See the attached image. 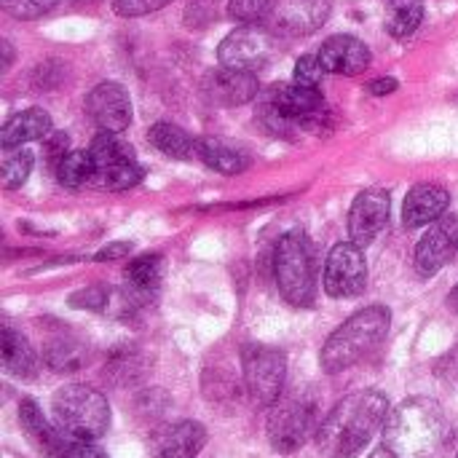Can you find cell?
Wrapping results in <instances>:
<instances>
[{
	"mask_svg": "<svg viewBox=\"0 0 458 458\" xmlns=\"http://www.w3.org/2000/svg\"><path fill=\"white\" fill-rule=\"evenodd\" d=\"M389 419L386 394L368 389L344 397L327 419L319 424L317 445L330 458H354L365 451V445L376 437V432Z\"/></svg>",
	"mask_w": 458,
	"mask_h": 458,
	"instance_id": "6da1fadb",
	"label": "cell"
},
{
	"mask_svg": "<svg viewBox=\"0 0 458 458\" xmlns=\"http://www.w3.org/2000/svg\"><path fill=\"white\" fill-rule=\"evenodd\" d=\"M448 419L437 400L411 397L384 424V445L400 458H432L448 440Z\"/></svg>",
	"mask_w": 458,
	"mask_h": 458,
	"instance_id": "7a4b0ae2",
	"label": "cell"
},
{
	"mask_svg": "<svg viewBox=\"0 0 458 458\" xmlns=\"http://www.w3.org/2000/svg\"><path fill=\"white\" fill-rule=\"evenodd\" d=\"M392 311L386 306H368L352 314L322 346L319 362L327 376H338L362 362L389 333Z\"/></svg>",
	"mask_w": 458,
	"mask_h": 458,
	"instance_id": "3957f363",
	"label": "cell"
},
{
	"mask_svg": "<svg viewBox=\"0 0 458 458\" xmlns=\"http://www.w3.org/2000/svg\"><path fill=\"white\" fill-rule=\"evenodd\" d=\"M51 413L56 429L70 440H99L110 427V405L102 392L86 384H67L54 392Z\"/></svg>",
	"mask_w": 458,
	"mask_h": 458,
	"instance_id": "277c9868",
	"label": "cell"
},
{
	"mask_svg": "<svg viewBox=\"0 0 458 458\" xmlns=\"http://www.w3.org/2000/svg\"><path fill=\"white\" fill-rule=\"evenodd\" d=\"M274 279L290 306H311L317 295L314 250L303 231H287L274 250Z\"/></svg>",
	"mask_w": 458,
	"mask_h": 458,
	"instance_id": "5b68a950",
	"label": "cell"
},
{
	"mask_svg": "<svg viewBox=\"0 0 458 458\" xmlns=\"http://www.w3.org/2000/svg\"><path fill=\"white\" fill-rule=\"evenodd\" d=\"M268 443L276 454L290 456L301 451L314 432L317 424V400L309 392H295L290 397H279L268 413Z\"/></svg>",
	"mask_w": 458,
	"mask_h": 458,
	"instance_id": "8992f818",
	"label": "cell"
},
{
	"mask_svg": "<svg viewBox=\"0 0 458 458\" xmlns=\"http://www.w3.org/2000/svg\"><path fill=\"white\" fill-rule=\"evenodd\" d=\"M89 150L97 166L94 185L102 191H126L145 177V169L140 166L134 148L118 131H99Z\"/></svg>",
	"mask_w": 458,
	"mask_h": 458,
	"instance_id": "52a82bcc",
	"label": "cell"
},
{
	"mask_svg": "<svg viewBox=\"0 0 458 458\" xmlns=\"http://www.w3.org/2000/svg\"><path fill=\"white\" fill-rule=\"evenodd\" d=\"M244 389L258 408H271L284 389L287 378V357L279 349L250 344L242 352Z\"/></svg>",
	"mask_w": 458,
	"mask_h": 458,
	"instance_id": "ba28073f",
	"label": "cell"
},
{
	"mask_svg": "<svg viewBox=\"0 0 458 458\" xmlns=\"http://www.w3.org/2000/svg\"><path fill=\"white\" fill-rule=\"evenodd\" d=\"M263 107L276 110L279 115H284L287 121H293L301 129L309 131H327L325 121L330 118V110L325 105V97L317 86H301V83H282L274 86L266 97H263Z\"/></svg>",
	"mask_w": 458,
	"mask_h": 458,
	"instance_id": "9c48e42d",
	"label": "cell"
},
{
	"mask_svg": "<svg viewBox=\"0 0 458 458\" xmlns=\"http://www.w3.org/2000/svg\"><path fill=\"white\" fill-rule=\"evenodd\" d=\"M274 56V35L271 30L260 24H244L233 32H228L217 48V59L223 67L258 72L263 70Z\"/></svg>",
	"mask_w": 458,
	"mask_h": 458,
	"instance_id": "30bf717a",
	"label": "cell"
},
{
	"mask_svg": "<svg viewBox=\"0 0 458 458\" xmlns=\"http://www.w3.org/2000/svg\"><path fill=\"white\" fill-rule=\"evenodd\" d=\"M368 287V260L360 244L341 242L325 263V293L330 298H357Z\"/></svg>",
	"mask_w": 458,
	"mask_h": 458,
	"instance_id": "8fae6325",
	"label": "cell"
},
{
	"mask_svg": "<svg viewBox=\"0 0 458 458\" xmlns=\"http://www.w3.org/2000/svg\"><path fill=\"white\" fill-rule=\"evenodd\" d=\"M333 11V0H276L268 27L279 35H311L317 32Z\"/></svg>",
	"mask_w": 458,
	"mask_h": 458,
	"instance_id": "7c38bea8",
	"label": "cell"
},
{
	"mask_svg": "<svg viewBox=\"0 0 458 458\" xmlns=\"http://www.w3.org/2000/svg\"><path fill=\"white\" fill-rule=\"evenodd\" d=\"M389 212H392V199L386 191L381 188H368L362 191L352 209H349V236L354 244L368 247L389 223Z\"/></svg>",
	"mask_w": 458,
	"mask_h": 458,
	"instance_id": "4fadbf2b",
	"label": "cell"
},
{
	"mask_svg": "<svg viewBox=\"0 0 458 458\" xmlns=\"http://www.w3.org/2000/svg\"><path fill=\"white\" fill-rule=\"evenodd\" d=\"M86 113L102 131H123L131 123V99L121 83L105 81L86 97Z\"/></svg>",
	"mask_w": 458,
	"mask_h": 458,
	"instance_id": "5bb4252c",
	"label": "cell"
},
{
	"mask_svg": "<svg viewBox=\"0 0 458 458\" xmlns=\"http://www.w3.org/2000/svg\"><path fill=\"white\" fill-rule=\"evenodd\" d=\"M458 252V217H448L440 223H432V228L421 236L416 247V268L421 276L440 274L451 258Z\"/></svg>",
	"mask_w": 458,
	"mask_h": 458,
	"instance_id": "9a60e30c",
	"label": "cell"
},
{
	"mask_svg": "<svg viewBox=\"0 0 458 458\" xmlns=\"http://www.w3.org/2000/svg\"><path fill=\"white\" fill-rule=\"evenodd\" d=\"M207 445V429L199 421H174L150 435L153 458H196Z\"/></svg>",
	"mask_w": 458,
	"mask_h": 458,
	"instance_id": "2e32d148",
	"label": "cell"
},
{
	"mask_svg": "<svg viewBox=\"0 0 458 458\" xmlns=\"http://www.w3.org/2000/svg\"><path fill=\"white\" fill-rule=\"evenodd\" d=\"M204 97L212 105L220 107H236V105H247L258 97L260 86L255 72H244V70H231V67H220L215 72H209L204 78Z\"/></svg>",
	"mask_w": 458,
	"mask_h": 458,
	"instance_id": "e0dca14e",
	"label": "cell"
},
{
	"mask_svg": "<svg viewBox=\"0 0 458 458\" xmlns=\"http://www.w3.org/2000/svg\"><path fill=\"white\" fill-rule=\"evenodd\" d=\"M451 207V193L435 182H419L408 191L403 204V223L405 228H424L437 223Z\"/></svg>",
	"mask_w": 458,
	"mask_h": 458,
	"instance_id": "ac0fdd59",
	"label": "cell"
},
{
	"mask_svg": "<svg viewBox=\"0 0 458 458\" xmlns=\"http://www.w3.org/2000/svg\"><path fill=\"white\" fill-rule=\"evenodd\" d=\"M327 72L360 75L370 67V48L354 35H333L322 43L317 54Z\"/></svg>",
	"mask_w": 458,
	"mask_h": 458,
	"instance_id": "d6986e66",
	"label": "cell"
},
{
	"mask_svg": "<svg viewBox=\"0 0 458 458\" xmlns=\"http://www.w3.org/2000/svg\"><path fill=\"white\" fill-rule=\"evenodd\" d=\"M19 424H21V429H24V435H27V440L43 454L46 458H62L64 456V448H67V440L70 437H64L59 429H54L46 419H43V413H40V408H38V403L35 400H21L19 403Z\"/></svg>",
	"mask_w": 458,
	"mask_h": 458,
	"instance_id": "ffe728a7",
	"label": "cell"
},
{
	"mask_svg": "<svg viewBox=\"0 0 458 458\" xmlns=\"http://www.w3.org/2000/svg\"><path fill=\"white\" fill-rule=\"evenodd\" d=\"M51 134V115L40 107H30L21 110L16 115H11L3 129H0V145L3 150L8 148H21L24 142L32 140H46Z\"/></svg>",
	"mask_w": 458,
	"mask_h": 458,
	"instance_id": "44dd1931",
	"label": "cell"
},
{
	"mask_svg": "<svg viewBox=\"0 0 458 458\" xmlns=\"http://www.w3.org/2000/svg\"><path fill=\"white\" fill-rule=\"evenodd\" d=\"M196 156L220 174H242L250 166V153L242 145L220 137L196 140Z\"/></svg>",
	"mask_w": 458,
	"mask_h": 458,
	"instance_id": "7402d4cb",
	"label": "cell"
},
{
	"mask_svg": "<svg viewBox=\"0 0 458 458\" xmlns=\"http://www.w3.org/2000/svg\"><path fill=\"white\" fill-rule=\"evenodd\" d=\"M0 354H3V370L19 381H30L38 376V357L30 346V341L16 333L13 327L0 330Z\"/></svg>",
	"mask_w": 458,
	"mask_h": 458,
	"instance_id": "603a6c76",
	"label": "cell"
},
{
	"mask_svg": "<svg viewBox=\"0 0 458 458\" xmlns=\"http://www.w3.org/2000/svg\"><path fill=\"white\" fill-rule=\"evenodd\" d=\"M43 362L54 373H78L89 362V346L75 335H56L43 346Z\"/></svg>",
	"mask_w": 458,
	"mask_h": 458,
	"instance_id": "cb8c5ba5",
	"label": "cell"
},
{
	"mask_svg": "<svg viewBox=\"0 0 458 458\" xmlns=\"http://www.w3.org/2000/svg\"><path fill=\"white\" fill-rule=\"evenodd\" d=\"M123 279H126V287L131 290L134 298L148 301L161 287V279H164V258L158 252H148V255L134 258L123 268Z\"/></svg>",
	"mask_w": 458,
	"mask_h": 458,
	"instance_id": "d4e9b609",
	"label": "cell"
},
{
	"mask_svg": "<svg viewBox=\"0 0 458 458\" xmlns=\"http://www.w3.org/2000/svg\"><path fill=\"white\" fill-rule=\"evenodd\" d=\"M148 140H150V145L156 150H161V153H166L172 158H188V156L196 153V140L185 129H180L174 123H166V121L153 123L150 131H148Z\"/></svg>",
	"mask_w": 458,
	"mask_h": 458,
	"instance_id": "484cf974",
	"label": "cell"
},
{
	"mask_svg": "<svg viewBox=\"0 0 458 458\" xmlns=\"http://www.w3.org/2000/svg\"><path fill=\"white\" fill-rule=\"evenodd\" d=\"M94 172H97V166H94L91 150H70L54 166L56 182L64 188H81L86 182H94Z\"/></svg>",
	"mask_w": 458,
	"mask_h": 458,
	"instance_id": "4316f807",
	"label": "cell"
},
{
	"mask_svg": "<svg viewBox=\"0 0 458 458\" xmlns=\"http://www.w3.org/2000/svg\"><path fill=\"white\" fill-rule=\"evenodd\" d=\"M142 368H145V360L137 346H115L105 362V378L121 386L134 384L142 376Z\"/></svg>",
	"mask_w": 458,
	"mask_h": 458,
	"instance_id": "83f0119b",
	"label": "cell"
},
{
	"mask_svg": "<svg viewBox=\"0 0 458 458\" xmlns=\"http://www.w3.org/2000/svg\"><path fill=\"white\" fill-rule=\"evenodd\" d=\"M32 164H35V158L27 148H8L0 161V185L5 191L21 188L32 172Z\"/></svg>",
	"mask_w": 458,
	"mask_h": 458,
	"instance_id": "f1b7e54d",
	"label": "cell"
},
{
	"mask_svg": "<svg viewBox=\"0 0 458 458\" xmlns=\"http://www.w3.org/2000/svg\"><path fill=\"white\" fill-rule=\"evenodd\" d=\"M424 19V5L419 0H394L386 16V30L394 38H411Z\"/></svg>",
	"mask_w": 458,
	"mask_h": 458,
	"instance_id": "f546056e",
	"label": "cell"
},
{
	"mask_svg": "<svg viewBox=\"0 0 458 458\" xmlns=\"http://www.w3.org/2000/svg\"><path fill=\"white\" fill-rule=\"evenodd\" d=\"M274 5L276 0H231L228 16L242 24H260V21H268Z\"/></svg>",
	"mask_w": 458,
	"mask_h": 458,
	"instance_id": "4dcf8cb0",
	"label": "cell"
},
{
	"mask_svg": "<svg viewBox=\"0 0 458 458\" xmlns=\"http://www.w3.org/2000/svg\"><path fill=\"white\" fill-rule=\"evenodd\" d=\"M110 303V290L105 284H91L70 295L72 309H86V311H105Z\"/></svg>",
	"mask_w": 458,
	"mask_h": 458,
	"instance_id": "1f68e13d",
	"label": "cell"
},
{
	"mask_svg": "<svg viewBox=\"0 0 458 458\" xmlns=\"http://www.w3.org/2000/svg\"><path fill=\"white\" fill-rule=\"evenodd\" d=\"M0 3H3V11L16 19H38L48 13L59 0H0Z\"/></svg>",
	"mask_w": 458,
	"mask_h": 458,
	"instance_id": "d6a6232c",
	"label": "cell"
},
{
	"mask_svg": "<svg viewBox=\"0 0 458 458\" xmlns=\"http://www.w3.org/2000/svg\"><path fill=\"white\" fill-rule=\"evenodd\" d=\"M325 72H327V70H325L322 59L314 56V54H306V56H301V59L295 62L293 78H295V83H301V86H319V81H322Z\"/></svg>",
	"mask_w": 458,
	"mask_h": 458,
	"instance_id": "836d02e7",
	"label": "cell"
},
{
	"mask_svg": "<svg viewBox=\"0 0 458 458\" xmlns=\"http://www.w3.org/2000/svg\"><path fill=\"white\" fill-rule=\"evenodd\" d=\"M172 0H113V11L118 16H145L153 11H161L164 5H169Z\"/></svg>",
	"mask_w": 458,
	"mask_h": 458,
	"instance_id": "e575fe53",
	"label": "cell"
},
{
	"mask_svg": "<svg viewBox=\"0 0 458 458\" xmlns=\"http://www.w3.org/2000/svg\"><path fill=\"white\" fill-rule=\"evenodd\" d=\"M62 458H107V454L86 440H67L64 456Z\"/></svg>",
	"mask_w": 458,
	"mask_h": 458,
	"instance_id": "d590c367",
	"label": "cell"
},
{
	"mask_svg": "<svg viewBox=\"0 0 458 458\" xmlns=\"http://www.w3.org/2000/svg\"><path fill=\"white\" fill-rule=\"evenodd\" d=\"M70 140H67V134H48L46 137V153H48V158H51V164L56 166V161L62 158V156H67L70 150Z\"/></svg>",
	"mask_w": 458,
	"mask_h": 458,
	"instance_id": "8d00e7d4",
	"label": "cell"
},
{
	"mask_svg": "<svg viewBox=\"0 0 458 458\" xmlns=\"http://www.w3.org/2000/svg\"><path fill=\"white\" fill-rule=\"evenodd\" d=\"M129 252H131V242H113V244L102 247L94 255V260H99V263H105V260H121V258H129Z\"/></svg>",
	"mask_w": 458,
	"mask_h": 458,
	"instance_id": "74e56055",
	"label": "cell"
},
{
	"mask_svg": "<svg viewBox=\"0 0 458 458\" xmlns=\"http://www.w3.org/2000/svg\"><path fill=\"white\" fill-rule=\"evenodd\" d=\"M397 78H392V75H384V78H376V81H370L368 83V91L373 94V97H386V94H394L397 91Z\"/></svg>",
	"mask_w": 458,
	"mask_h": 458,
	"instance_id": "f35d334b",
	"label": "cell"
},
{
	"mask_svg": "<svg viewBox=\"0 0 458 458\" xmlns=\"http://www.w3.org/2000/svg\"><path fill=\"white\" fill-rule=\"evenodd\" d=\"M368 458H400V456H397V454H394L392 448L381 445V448H376V451H373V454H370V456H368Z\"/></svg>",
	"mask_w": 458,
	"mask_h": 458,
	"instance_id": "ab89813d",
	"label": "cell"
},
{
	"mask_svg": "<svg viewBox=\"0 0 458 458\" xmlns=\"http://www.w3.org/2000/svg\"><path fill=\"white\" fill-rule=\"evenodd\" d=\"M3 54H5V59H3V70H8V67H11V59H13V51H11L8 40H3Z\"/></svg>",
	"mask_w": 458,
	"mask_h": 458,
	"instance_id": "60d3db41",
	"label": "cell"
},
{
	"mask_svg": "<svg viewBox=\"0 0 458 458\" xmlns=\"http://www.w3.org/2000/svg\"><path fill=\"white\" fill-rule=\"evenodd\" d=\"M448 309L458 314V284L454 287V290H451V295H448Z\"/></svg>",
	"mask_w": 458,
	"mask_h": 458,
	"instance_id": "b9f144b4",
	"label": "cell"
},
{
	"mask_svg": "<svg viewBox=\"0 0 458 458\" xmlns=\"http://www.w3.org/2000/svg\"><path fill=\"white\" fill-rule=\"evenodd\" d=\"M456 458H458V456H456Z\"/></svg>",
	"mask_w": 458,
	"mask_h": 458,
	"instance_id": "7bdbcfd3",
	"label": "cell"
}]
</instances>
